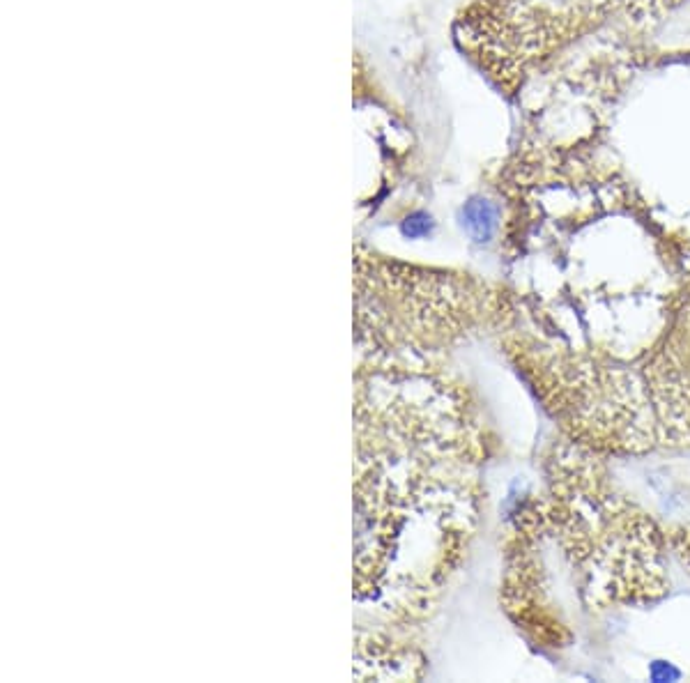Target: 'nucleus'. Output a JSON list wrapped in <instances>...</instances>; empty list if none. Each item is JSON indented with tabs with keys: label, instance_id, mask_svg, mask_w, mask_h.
Masks as SVG:
<instances>
[{
	"label": "nucleus",
	"instance_id": "obj_2",
	"mask_svg": "<svg viewBox=\"0 0 690 683\" xmlns=\"http://www.w3.org/2000/svg\"><path fill=\"white\" fill-rule=\"evenodd\" d=\"M518 364L571 442L608 454L690 449V288L631 362L518 345Z\"/></svg>",
	"mask_w": 690,
	"mask_h": 683
},
{
	"label": "nucleus",
	"instance_id": "obj_5",
	"mask_svg": "<svg viewBox=\"0 0 690 683\" xmlns=\"http://www.w3.org/2000/svg\"><path fill=\"white\" fill-rule=\"evenodd\" d=\"M493 316L490 293L470 279L414 270L357 251V327L385 355L451 345Z\"/></svg>",
	"mask_w": 690,
	"mask_h": 683
},
{
	"label": "nucleus",
	"instance_id": "obj_1",
	"mask_svg": "<svg viewBox=\"0 0 690 683\" xmlns=\"http://www.w3.org/2000/svg\"><path fill=\"white\" fill-rule=\"evenodd\" d=\"M483 444L465 396L431 373L385 368L357 391L359 601L424 617L479 523Z\"/></svg>",
	"mask_w": 690,
	"mask_h": 683
},
{
	"label": "nucleus",
	"instance_id": "obj_7",
	"mask_svg": "<svg viewBox=\"0 0 690 683\" xmlns=\"http://www.w3.org/2000/svg\"><path fill=\"white\" fill-rule=\"evenodd\" d=\"M431 228H433L431 217H426V214H421V212L410 214V217L405 219L403 226H401L403 235L410 237V240H419V237H426L428 233H431Z\"/></svg>",
	"mask_w": 690,
	"mask_h": 683
},
{
	"label": "nucleus",
	"instance_id": "obj_4",
	"mask_svg": "<svg viewBox=\"0 0 690 683\" xmlns=\"http://www.w3.org/2000/svg\"><path fill=\"white\" fill-rule=\"evenodd\" d=\"M684 0H477L458 19V40L483 72L513 90L578 37L610 23L644 26Z\"/></svg>",
	"mask_w": 690,
	"mask_h": 683
},
{
	"label": "nucleus",
	"instance_id": "obj_6",
	"mask_svg": "<svg viewBox=\"0 0 690 683\" xmlns=\"http://www.w3.org/2000/svg\"><path fill=\"white\" fill-rule=\"evenodd\" d=\"M463 228L474 242H490L497 230V207L486 198H472L463 207Z\"/></svg>",
	"mask_w": 690,
	"mask_h": 683
},
{
	"label": "nucleus",
	"instance_id": "obj_8",
	"mask_svg": "<svg viewBox=\"0 0 690 683\" xmlns=\"http://www.w3.org/2000/svg\"><path fill=\"white\" fill-rule=\"evenodd\" d=\"M674 546H677L679 555L684 557V562L690 564V529L688 532L684 529V532H679L677 536H674Z\"/></svg>",
	"mask_w": 690,
	"mask_h": 683
},
{
	"label": "nucleus",
	"instance_id": "obj_3",
	"mask_svg": "<svg viewBox=\"0 0 690 683\" xmlns=\"http://www.w3.org/2000/svg\"><path fill=\"white\" fill-rule=\"evenodd\" d=\"M546 502L534 513L552 534L575 580L582 603H649L667 589L661 539L651 520L612 493L592 465L559 467Z\"/></svg>",
	"mask_w": 690,
	"mask_h": 683
}]
</instances>
